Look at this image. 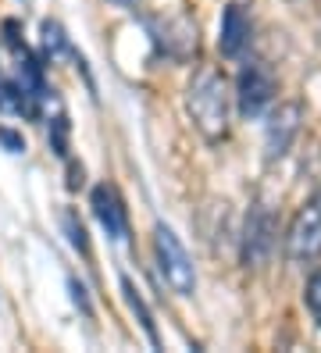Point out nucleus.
<instances>
[{
  "label": "nucleus",
  "instance_id": "f257e3e1",
  "mask_svg": "<svg viewBox=\"0 0 321 353\" xmlns=\"http://www.w3.org/2000/svg\"><path fill=\"white\" fill-rule=\"evenodd\" d=\"M186 111L207 143H222L228 136L232 93H228V82L218 68H211V65L197 68V75L186 86Z\"/></svg>",
  "mask_w": 321,
  "mask_h": 353
},
{
  "label": "nucleus",
  "instance_id": "f03ea898",
  "mask_svg": "<svg viewBox=\"0 0 321 353\" xmlns=\"http://www.w3.org/2000/svg\"><path fill=\"white\" fill-rule=\"evenodd\" d=\"M154 257H157V272L168 282V289L175 296H193L197 293V268H193V257L186 254L182 239L171 232L164 221L154 225Z\"/></svg>",
  "mask_w": 321,
  "mask_h": 353
},
{
  "label": "nucleus",
  "instance_id": "7ed1b4c3",
  "mask_svg": "<svg viewBox=\"0 0 321 353\" xmlns=\"http://www.w3.org/2000/svg\"><path fill=\"white\" fill-rule=\"evenodd\" d=\"M289 264H314L321 257V190H314L289 221L286 232Z\"/></svg>",
  "mask_w": 321,
  "mask_h": 353
},
{
  "label": "nucleus",
  "instance_id": "20e7f679",
  "mask_svg": "<svg viewBox=\"0 0 321 353\" xmlns=\"http://www.w3.org/2000/svg\"><path fill=\"white\" fill-rule=\"evenodd\" d=\"M278 93V82H275V72L264 65V61H246V65L240 68V79H235V111H240V118H261L271 100Z\"/></svg>",
  "mask_w": 321,
  "mask_h": 353
},
{
  "label": "nucleus",
  "instance_id": "39448f33",
  "mask_svg": "<svg viewBox=\"0 0 321 353\" xmlns=\"http://www.w3.org/2000/svg\"><path fill=\"white\" fill-rule=\"evenodd\" d=\"M300 125H304V108H300L296 100L278 103V108L268 114V121H264V161L268 164L282 161L293 150V143L300 136Z\"/></svg>",
  "mask_w": 321,
  "mask_h": 353
},
{
  "label": "nucleus",
  "instance_id": "423d86ee",
  "mask_svg": "<svg viewBox=\"0 0 321 353\" xmlns=\"http://www.w3.org/2000/svg\"><path fill=\"white\" fill-rule=\"evenodd\" d=\"M271 250H275V214L264 203H253L246 214V225H243L240 261H243V268H261V264H268Z\"/></svg>",
  "mask_w": 321,
  "mask_h": 353
},
{
  "label": "nucleus",
  "instance_id": "0eeeda50",
  "mask_svg": "<svg viewBox=\"0 0 321 353\" xmlns=\"http://www.w3.org/2000/svg\"><path fill=\"white\" fill-rule=\"evenodd\" d=\"M93 214L100 221V228L107 232V239H115V243H125L128 239V211H125V200L121 193L115 190L111 182H100L93 185Z\"/></svg>",
  "mask_w": 321,
  "mask_h": 353
},
{
  "label": "nucleus",
  "instance_id": "6e6552de",
  "mask_svg": "<svg viewBox=\"0 0 321 353\" xmlns=\"http://www.w3.org/2000/svg\"><path fill=\"white\" fill-rule=\"evenodd\" d=\"M250 47V18L240 4H228L222 11V29H218V50L222 57H240Z\"/></svg>",
  "mask_w": 321,
  "mask_h": 353
},
{
  "label": "nucleus",
  "instance_id": "1a4fd4ad",
  "mask_svg": "<svg viewBox=\"0 0 321 353\" xmlns=\"http://www.w3.org/2000/svg\"><path fill=\"white\" fill-rule=\"evenodd\" d=\"M121 293H125V303H128V310L136 314V321L143 325V332H146V339L154 343V346H161V336H157V325H154V314H150V307H146V300L139 296V289L133 285V279H125L121 275Z\"/></svg>",
  "mask_w": 321,
  "mask_h": 353
},
{
  "label": "nucleus",
  "instance_id": "9d476101",
  "mask_svg": "<svg viewBox=\"0 0 321 353\" xmlns=\"http://www.w3.org/2000/svg\"><path fill=\"white\" fill-rule=\"evenodd\" d=\"M43 50L50 54V61L54 57H61V54H72V43H68V36H64V29L57 26V22H43Z\"/></svg>",
  "mask_w": 321,
  "mask_h": 353
},
{
  "label": "nucleus",
  "instance_id": "9b49d317",
  "mask_svg": "<svg viewBox=\"0 0 321 353\" xmlns=\"http://www.w3.org/2000/svg\"><path fill=\"white\" fill-rule=\"evenodd\" d=\"M61 221H64V232H68V243L75 246L82 257H90V236H86V228H82L79 214H75V211H64Z\"/></svg>",
  "mask_w": 321,
  "mask_h": 353
},
{
  "label": "nucleus",
  "instance_id": "f8f14e48",
  "mask_svg": "<svg viewBox=\"0 0 321 353\" xmlns=\"http://www.w3.org/2000/svg\"><path fill=\"white\" fill-rule=\"evenodd\" d=\"M304 303H307V310H311V318L321 325V268L307 279V285H304Z\"/></svg>",
  "mask_w": 321,
  "mask_h": 353
},
{
  "label": "nucleus",
  "instance_id": "ddd939ff",
  "mask_svg": "<svg viewBox=\"0 0 321 353\" xmlns=\"http://www.w3.org/2000/svg\"><path fill=\"white\" fill-rule=\"evenodd\" d=\"M50 147L64 157V154H68V118H54V132H50Z\"/></svg>",
  "mask_w": 321,
  "mask_h": 353
},
{
  "label": "nucleus",
  "instance_id": "4468645a",
  "mask_svg": "<svg viewBox=\"0 0 321 353\" xmlns=\"http://www.w3.org/2000/svg\"><path fill=\"white\" fill-rule=\"evenodd\" d=\"M0 143H4L11 154H21V150H26V139H21L18 132H11V129H0Z\"/></svg>",
  "mask_w": 321,
  "mask_h": 353
},
{
  "label": "nucleus",
  "instance_id": "2eb2a0df",
  "mask_svg": "<svg viewBox=\"0 0 321 353\" xmlns=\"http://www.w3.org/2000/svg\"><path fill=\"white\" fill-rule=\"evenodd\" d=\"M68 285H72V300H75V303H79V307L86 310V314H90V300H86V289H82V285H79L75 279H72Z\"/></svg>",
  "mask_w": 321,
  "mask_h": 353
},
{
  "label": "nucleus",
  "instance_id": "dca6fc26",
  "mask_svg": "<svg viewBox=\"0 0 321 353\" xmlns=\"http://www.w3.org/2000/svg\"><path fill=\"white\" fill-rule=\"evenodd\" d=\"M111 4H118V8H136L139 0H111Z\"/></svg>",
  "mask_w": 321,
  "mask_h": 353
},
{
  "label": "nucleus",
  "instance_id": "f3484780",
  "mask_svg": "<svg viewBox=\"0 0 321 353\" xmlns=\"http://www.w3.org/2000/svg\"><path fill=\"white\" fill-rule=\"evenodd\" d=\"M289 4H296V0H289Z\"/></svg>",
  "mask_w": 321,
  "mask_h": 353
}]
</instances>
